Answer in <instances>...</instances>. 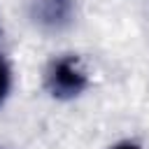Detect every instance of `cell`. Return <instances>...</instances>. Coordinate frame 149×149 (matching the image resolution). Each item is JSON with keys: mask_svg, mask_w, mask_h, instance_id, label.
<instances>
[{"mask_svg": "<svg viewBox=\"0 0 149 149\" xmlns=\"http://www.w3.org/2000/svg\"><path fill=\"white\" fill-rule=\"evenodd\" d=\"M86 72L74 56H61L47 70V88L54 98H74L86 88Z\"/></svg>", "mask_w": 149, "mask_h": 149, "instance_id": "obj_1", "label": "cell"}, {"mask_svg": "<svg viewBox=\"0 0 149 149\" xmlns=\"http://www.w3.org/2000/svg\"><path fill=\"white\" fill-rule=\"evenodd\" d=\"M9 88H12V70H9V63L0 56V105L9 95Z\"/></svg>", "mask_w": 149, "mask_h": 149, "instance_id": "obj_2", "label": "cell"}, {"mask_svg": "<svg viewBox=\"0 0 149 149\" xmlns=\"http://www.w3.org/2000/svg\"><path fill=\"white\" fill-rule=\"evenodd\" d=\"M112 149H140L135 142H119V144H114Z\"/></svg>", "mask_w": 149, "mask_h": 149, "instance_id": "obj_3", "label": "cell"}]
</instances>
